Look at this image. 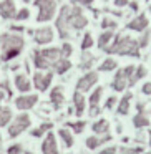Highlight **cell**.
Segmentation results:
<instances>
[{"instance_id": "cell-1", "label": "cell", "mask_w": 151, "mask_h": 154, "mask_svg": "<svg viewBox=\"0 0 151 154\" xmlns=\"http://www.w3.org/2000/svg\"><path fill=\"white\" fill-rule=\"evenodd\" d=\"M87 25H88V18L83 14L80 5H63L57 15V20H55L58 35L65 42L71 37L73 32L83 30Z\"/></svg>"}, {"instance_id": "cell-2", "label": "cell", "mask_w": 151, "mask_h": 154, "mask_svg": "<svg viewBox=\"0 0 151 154\" xmlns=\"http://www.w3.org/2000/svg\"><path fill=\"white\" fill-rule=\"evenodd\" d=\"M105 51L110 55H120V57H133L140 58V47L134 38L128 37V35H115L111 43L105 48Z\"/></svg>"}, {"instance_id": "cell-3", "label": "cell", "mask_w": 151, "mask_h": 154, "mask_svg": "<svg viewBox=\"0 0 151 154\" xmlns=\"http://www.w3.org/2000/svg\"><path fill=\"white\" fill-rule=\"evenodd\" d=\"M25 48V40L20 33H2L0 35V50H2V61H10L17 58Z\"/></svg>"}, {"instance_id": "cell-4", "label": "cell", "mask_w": 151, "mask_h": 154, "mask_svg": "<svg viewBox=\"0 0 151 154\" xmlns=\"http://www.w3.org/2000/svg\"><path fill=\"white\" fill-rule=\"evenodd\" d=\"M61 58L60 48L52 47V48H42V50H33L32 60L33 65L38 71H50L53 68V65Z\"/></svg>"}, {"instance_id": "cell-5", "label": "cell", "mask_w": 151, "mask_h": 154, "mask_svg": "<svg viewBox=\"0 0 151 154\" xmlns=\"http://www.w3.org/2000/svg\"><path fill=\"white\" fill-rule=\"evenodd\" d=\"M33 5L38 8V23H47L57 17V0H33Z\"/></svg>"}, {"instance_id": "cell-6", "label": "cell", "mask_w": 151, "mask_h": 154, "mask_svg": "<svg viewBox=\"0 0 151 154\" xmlns=\"http://www.w3.org/2000/svg\"><path fill=\"white\" fill-rule=\"evenodd\" d=\"M134 73V66L133 65H128L124 68H120L115 75L113 81H111V88L113 91H124L128 86H130V80Z\"/></svg>"}, {"instance_id": "cell-7", "label": "cell", "mask_w": 151, "mask_h": 154, "mask_svg": "<svg viewBox=\"0 0 151 154\" xmlns=\"http://www.w3.org/2000/svg\"><path fill=\"white\" fill-rule=\"evenodd\" d=\"M30 126H32V119H30V116H28L27 113L18 114V116L10 123V126H8V136H10V137H17V136H20V134L24 133V131H27Z\"/></svg>"}, {"instance_id": "cell-8", "label": "cell", "mask_w": 151, "mask_h": 154, "mask_svg": "<svg viewBox=\"0 0 151 154\" xmlns=\"http://www.w3.org/2000/svg\"><path fill=\"white\" fill-rule=\"evenodd\" d=\"M52 80H53V71H37L33 75V83H32V86H35L40 93H45L50 88Z\"/></svg>"}, {"instance_id": "cell-9", "label": "cell", "mask_w": 151, "mask_h": 154, "mask_svg": "<svg viewBox=\"0 0 151 154\" xmlns=\"http://www.w3.org/2000/svg\"><path fill=\"white\" fill-rule=\"evenodd\" d=\"M98 80H100V76H98L96 71H88V73H85L83 76L77 81V91L87 93V91H90L91 88L98 83Z\"/></svg>"}, {"instance_id": "cell-10", "label": "cell", "mask_w": 151, "mask_h": 154, "mask_svg": "<svg viewBox=\"0 0 151 154\" xmlns=\"http://www.w3.org/2000/svg\"><path fill=\"white\" fill-rule=\"evenodd\" d=\"M30 33L33 35V40L37 45H48V43L53 42V37H55L52 27H40V28H37V30L30 32Z\"/></svg>"}, {"instance_id": "cell-11", "label": "cell", "mask_w": 151, "mask_h": 154, "mask_svg": "<svg viewBox=\"0 0 151 154\" xmlns=\"http://www.w3.org/2000/svg\"><path fill=\"white\" fill-rule=\"evenodd\" d=\"M37 103H38V94H28L27 93V94H22V96L15 98V106L20 111L32 109Z\"/></svg>"}, {"instance_id": "cell-12", "label": "cell", "mask_w": 151, "mask_h": 154, "mask_svg": "<svg viewBox=\"0 0 151 154\" xmlns=\"http://www.w3.org/2000/svg\"><path fill=\"white\" fill-rule=\"evenodd\" d=\"M101 94H103V88L98 86L93 90V93L90 94L88 101H90V114L91 116H98L101 113V108H100V100H101Z\"/></svg>"}, {"instance_id": "cell-13", "label": "cell", "mask_w": 151, "mask_h": 154, "mask_svg": "<svg viewBox=\"0 0 151 154\" xmlns=\"http://www.w3.org/2000/svg\"><path fill=\"white\" fill-rule=\"evenodd\" d=\"M42 152L43 154H60L58 152V144H57V137L52 131H48L43 137L42 143Z\"/></svg>"}, {"instance_id": "cell-14", "label": "cell", "mask_w": 151, "mask_h": 154, "mask_svg": "<svg viewBox=\"0 0 151 154\" xmlns=\"http://www.w3.org/2000/svg\"><path fill=\"white\" fill-rule=\"evenodd\" d=\"M148 27H149V20H148V17L144 14L136 15V17L131 18L126 23V28L128 30H133V32H144Z\"/></svg>"}, {"instance_id": "cell-15", "label": "cell", "mask_w": 151, "mask_h": 154, "mask_svg": "<svg viewBox=\"0 0 151 154\" xmlns=\"http://www.w3.org/2000/svg\"><path fill=\"white\" fill-rule=\"evenodd\" d=\"M15 14H17V7L14 0H0V17L4 20H14Z\"/></svg>"}, {"instance_id": "cell-16", "label": "cell", "mask_w": 151, "mask_h": 154, "mask_svg": "<svg viewBox=\"0 0 151 154\" xmlns=\"http://www.w3.org/2000/svg\"><path fill=\"white\" fill-rule=\"evenodd\" d=\"M50 103L53 106L55 111H58L65 103V94H63V86H53V90L50 91Z\"/></svg>"}, {"instance_id": "cell-17", "label": "cell", "mask_w": 151, "mask_h": 154, "mask_svg": "<svg viewBox=\"0 0 151 154\" xmlns=\"http://www.w3.org/2000/svg\"><path fill=\"white\" fill-rule=\"evenodd\" d=\"M113 139V136H111L110 133H106V134H101V136H90V137H87V147L88 149H96V147H100V146H103V144H106V143H110V141Z\"/></svg>"}, {"instance_id": "cell-18", "label": "cell", "mask_w": 151, "mask_h": 154, "mask_svg": "<svg viewBox=\"0 0 151 154\" xmlns=\"http://www.w3.org/2000/svg\"><path fill=\"white\" fill-rule=\"evenodd\" d=\"M14 83H15V88H17L20 93H24V94H27L28 91L32 90L30 80H28V76H27V75H24V73H17V75H15Z\"/></svg>"}, {"instance_id": "cell-19", "label": "cell", "mask_w": 151, "mask_h": 154, "mask_svg": "<svg viewBox=\"0 0 151 154\" xmlns=\"http://www.w3.org/2000/svg\"><path fill=\"white\" fill-rule=\"evenodd\" d=\"M73 108H75V114H77L78 118H80L81 114L85 113V109H87V101H85L83 93H80V91H75L73 93Z\"/></svg>"}, {"instance_id": "cell-20", "label": "cell", "mask_w": 151, "mask_h": 154, "mask_svg": "<svg viewBox=\"0 0 151 154\" xmlns=\"http://www.w3.org/2000/svg\"><path fill=\"white\" fill-rule=\"evenodd\" d=\"M131 98H133V93H124L123 98L118 101V113L121 116H126L130 113V104H131Z\"/></svg>"}, {"instance_id": "cell-21", "label": "cell", "mask_w": 151, "mask_h": 154, "mask_svg": "<svg viewBox=\"0 0 151 154\" xmlns=\"http://www.w3.org/2000/svg\"><path fill=\"white\" fill-rule=\"evenodd\" d=\"M91 131H93V134H96V136L106 134L108 131H110V123H108L106 119H98L91 124Z\"/></svg>"}, {"instance_id": "cell-22", "label": "cell", "mask_w": 151, "mask_h": 154, "mask_svg": "<svg viewBox=\"0 0 151 154\" xmlns=\"http://www.w3.org/2000/svg\"><path fill=\"white\" fill-rule=\"evenodd\" d=\"M113 37H115V32L113 30H103V33L98 37V48H100V50H105V48L111 43Z\"/></svg>"}, {"instance_id": "cell-23", "label": "cell", "mask_w": 151, "mask_h": 154, "mask_svg": "<svg viewBox=\"0 0 151 154\" xmlns=\"http://www.w3.org/2000/svg\"><path fill=\"white\" fill-rule=\"evenodd\" d=\"M70 68H71V61L68 60V58H60V60L53 65V68H52V70H53L57 75H65L68 70H70Z\"/></svg>"}, {"instance_id": "cell-24", "label": "cell", "mask_w": 151, "mask_h": 154, "mask_svg": "<svg viewBox=\"0 0 151 154\" xmlns=\"http://www.w3.org/2000/svg\"><path fill=\"white\" fill-rule=\"evenodd\" d=\"M133 126L138 128V129L149 126V119H148V116L144 114V111H138V113L133 116Z\"/></svg>"}, {"instance_id": "cell-25", "label": "cell", "mask_w": 151, "mask_h": 154, "mask_svg": "<svg viewBox=\"0 0 151 154\" xmlns=\"http://www.w3.org/2000/svg\"><path fill=\"white\" fill-rule=\"evenodd\" d=\"M93 63H95V57H93V55L88 53V51H83L81 57H80V70L88 71L91 66H93Z\"/></svg>"}, {"instance_id": "cell-26", "label": "cell", "mask_w": 151, "mask_h": 154, "mask_svg": "<svg viewBox=\"0 0 151 154\" xmlns=\"http://www.w3.org/2000/svg\"><path fill=\"white\" fill-rule=\"evenodd\" d=\"M146 75H148L146 66H143V65H138V66H134V73H133V76H131V80H130V86H134V85H136L140 80H143Z\"/></svg>"}, {"instance_id": "cell-27", "label": "cell", "mask_w": 151, "mask_h": 154, "mask_svg": "<svg viewBox=\"0 0 151 154\" xmlns=\"http://www.w3.org/2000/svg\"><path fill=\"white\" fill-rule=\"evenodd\" d=\"M52 128H53V124H52V123H43V124H40L38 128L32 129L30 134H32L33 137H43L45 134L48 133V131H52Z\"/></svg>"}, {"instance_id": "cell-28", "label": "cell", "mask_w": 151, "mask_h": 154, "mask_svg": "<svg viewBox=\"0 0 151 154\" xmlns=\"http://www.w3.org/2000/svg\"><path fill=\"white\" fill-rule=\"evenodd\" d=\"M12 121V109L8 106H0V128L7 126Z\"/></svg>"}, {"instance_id": "cell-29", "label": "cell", "mask_w": 151, "mask_h": 154, "mask_svg": "<svg viewBox=\"0 0 151 154\" xmlns=\"http://www.w3.org/2000/svg\"><path fill=\"white\" fill-rule=\"evenodd\" d=\"M58 136L61 137V141H63L65 147H71L73 146V134L70 133V129H67V128H61L60 131H58Z\"/></svg>"}, {"instance_id": "cell-30", "label": "cell", "mask_w": 151, "mask_h": 154, "mask_svg": "<svg viewBox=\"0 0 151 154\" xmlns=\"http://www.w3.org/2000/svg\"><path fill=\"white\" fill-rule=\"evenodd\" d=\"M118 68V61L115 60V58H106V60H103L101 61V65L98 66V70L100 71H113V70H116Z\"/></svg>"}, {"instance_id": "cell-31", "label": "cell", "mask_w": 151, "mask_h": 154, "mask_svg": "<svg viewBox=\"0 0 151 154\" xmlns=\"http://www.w3.org/2000/svg\"><path fill=\"white\" fill-rule=\"evenodd\" d=\"M67 126L70 128L73 133L81 134V133L85 131V126H87V123H85V121H70V123H67Z\"/></svg>"}, {"instance_id": "cell-32", "label": "cell", "mask_w": 151, "mask_h": 154, "mask_svg": "<svg viewBox=\"0 0 151 154\" xmlns=\"http://www.w3.org/2000/svg\"><path fill=\"white\" fill-rule=\"evenodd\" d=\"M80 47H81V50H83V51H88L91 47H93V35H91L90 32H87V33L83 35Z\"/></svg>"}, {"instance_id": "cell-33", "label": "cell", "mask_w": 151, "mask_h": 154, "mask_svg": "<svg viewBox=\"0 0 151 154\" xmlns=\"http://www.w3.org/2000/svg\"><path fill=\"white\" fill-rule=\"evenodd\" d=\"M101 28H103V30H116L118 23L115 20H111V18H108V17H103L101 18Z\"/></svg>"}, {"instance_id": "cell-34", "label": "cell", "mask_w": 151, "mask_h": 154, "mask_svg": "<svg viewBox=\"0 0 151 154\" xmlns=\"http://www.w3.org/2000/svg\"><path fill=\"white\" fill-rule=\"evenodd\" d=\"M71 53H73V47H71V43L63 42V45L60 47V55H61V58H70Z\"/></svg>"}, {"instance_id": "cell-35", "label": "cell", "mask_w": 151, "mask_h": 154, "mask_svg": "<svg viewBox=\"0 0 151 154\" xmlns=\"http://www.w3.org/2000/svg\"><path fill=\"white\" fill-rule=\"evenodd\" d=\"M28 18H30V10H28V8H20V10H17L14 20L24 22V20H28Z\"/></svg>"}, {"instance_id": "cell-36", "label": "cell", "mask_w": 151, "mask_h": 154, "mask_svg": "<svg viewBox=\"0 0 151 154\" xmlns=\"http://www.w3.org/2000/svg\"><path fill=\"white\" fill-rule=\"evenodd\" d=\"M143 152L141 147H120V154H140Z\"/></svg>"}, {"instance_id": "cell-37", "label": "cell", "mask_w": 151, "mask_h": 154, "mask_svg": "<svg viewBox=\"0 0 151 154\" xmlns=\"http://www.w3.org/2000/svg\"><path fill=\"white\" fill-rule=\"evenodd\" d=\"M136 42H138V47H140V50H141V48H144L148 43H149V33H148V32H146V33H143V35H141V38H138Z\"/></svg>"}, {"instance_id": "cell-38", "label": "cell", "mask_w": 151, "mask_h": 154, "mask_svg": "<svg viewBox=\"0 0 151 154\" xmlns=\"http://www.w3.org/2000/svg\"><path fill=\"white\" fill-rule=\"evenodd\" d=\"M0 90L5 93V96H8V98L12 96V90H10V85H8V80H4L0 83Z\"/></svg>"}, {"instance_id": "cell-39", "label": "cell", "mask_w": 151, "mask_h": 154, "mask_svg": "<svg viewBox=\"0 0 151 154\" xmlns=\"http://www.w3.org/2000/svg\"><path fill=\"white\" fill-rule=\"evenodd\" d=\"M22 152V144H12L7 149V154H20Z\"/></svg>"}, {"instance_id": "cell-40", "label": "cell", "mask_w": 151, "mask_h": 154, "mask_svg": "<svg viewBox=\"0 0 151 154\" xmlns=\"http://www.w3.org/2000/svg\"><path fill=\"white\" fill-rule=\"evenodd\" d=\"M116 101H118L116 96H110V98L106 100V103H105V108H106V109H113L115 104H116Z\"/></svg>"}, {"instance_id": "cell-41", "label": "cell", "mask_w": 151, "mask_h": 154, "mask_svg": "<svg viewBox=\"0 0 151 154\" xmlns=\"http://www.w3.org/2000/svg\"><path fill=\"white\" fill-rule=\"evenodd\" d=\"M113 4H115L116 8H123V7H128L130 0H113Z\"/></svg>"}, {"instance_id": "cell-42", "label": "cell", "mask_w": 151, "mask_h": 154, "mask_svg": "<svg viewBox=\"0 0 151 154\" xmlns=\"http://www.w3.org/2000/svg\"><path fill=\"white\" fill-rule=\"evenodd\" d=\"M116 151H118V149H116L115 146H110V147H105V149H101L98 154H116Z\"/></svg>"}, {"instance_id": "cell-43", "label": "cell", "mask_w": 151, "mask_h": 154, "mask_svg": "<svg viewBox=\"0 0 151 154\" xmlns=\"http://www.w3.org/2000/svg\"><path fill=\"white\" fill-rule=\"evenodd\" d=\"M141 93L146 94V96H149L151 94V83H144L143 86H141Z\"/></svg>"}, {"instance_id": "cell-44", "label": "cell", "mask_w": 151, "mask_h": 154, "mask_svg": "<svg viewBox=\"0 0 151 154\" xmlns=\"http://www.w3.org/2000/svg\"><path fill=\"white\" fill-rule=\"evenodd\" d=\"M71 2H73V5H91L93 4V0H71Z\"/></svg>"}, {"instance_id": "cell-45", "label": "cell", "mask_w": 151, "mask_h": 154, "mask_svg": "<svg viewBox=\"0 0 151 154\" xmlns=\"http://www.w3.org/2000/svg\"><path fill=\"white\" fill-rule=\"evenodd\" d=\"M10 32L12 33H22V32H24V27H22V25H10Z\"/></svg>"}, {"instance_id": "cell-46", "label": "cell", "mask_w": 151, "mask_h": 154, "mask_svg": "<svg viewBox=\"0 0 151 154\" xmlns=\"http://www.w3.org/2000/svg\"><path fill=\"white\" fill-rule=\"evenodd\" d=\"M128 7H130L133 12H138V8H140V7H138V2H130V4H128Z\"/></svg>"}, {"instance_id": "cell-47", "label": "cell", "mask_w": 151, "mask_h": 154, "mask_svg": "<svg viewBox=\"0 0 151 154\" xmlns=\"http://www.w3.org/2000/svg\"><path fill=\"white\" fill-rule=\"evenodd\" d=\"M5 100V93H4V91H2V90H0V103H2V101H4Z\"/></svg>"}, {"instance_id": "cell-48", "label": "cell", "mask_w": 151, "mask_h": 154, "mask_svg": "<svg viewBox=\"0 0 151 154\" xmlns=\"http://www.w3.org/2000/svg\"><path fill=\"white\" fill-rule=\"evenodd\" d=\"M148 133H149V146H151V129L148 131Z\"/></svg>"}, {"instance_id": "cell-49", "label": "cell", "mask_w": 151, "mask_h": 154, "mask_svg": "<svg viewBox=\"0 0 151 154\" xmlns=\"http://www.w3.org/2000/svg\"><path fill=\"white\" fill-rule=\"evenodd\" d=\"M0 144H2V134H0Z\"/></svg>"}, {"instance_id": "cell-50", "label": "cell", "mask_w": 151, "mask_h": 154, "mask_svg": "<svg viewBox=\"0 0 151 154\" xmlns=\"http://www.w3.org/2000/svg\"><path fill=\"white\" fill-rule=\"evenodd\" d=\"M25 154H32V152H30V151H27V152H25Z\"/></svg>"}, {"instance_id": "cell-51", "label": "cell", "mask_w": 151, "mask_h": 154, "mask_svg": "<svg viewBox=\"0 0 151 154\" xmlns=\"http://www.w3.org/2000/svg\"><path fill=\"white\" fill-rule=\"evenodd\" d=\"M149 14H151V4H149Z\"/></svg>"}, {"instance_id": "cell-52", "label": "cell", "mask_w": 151, "mask_h": 154, "mask_svg": "<svg viewBox=\"0 0 151 154\" xmlns=\"http://www.w3.org/2000/svg\"><path fill=\"white\" fill-rule=\"evenodd\" d=\"M24 2H30V0H24Z\"/></svg>"}, {"instance_id": "cell-53", "label": "cell", "mask_w": 151, "mask_h": 154, "mask_svg": "<svg viewBox=\"0 0 151 154\" xmlns=\"http://www.w3.org/2000/svg\"><path fill=\"white\" fill-rule=\"evenodd\" d=\"M144 154H151V152H144Z\"/></svg>"}, {"instance_id": "cell-54", "label": "cell", "mask_w": 151, "mask_h": 154, "mask_svg": "<svg viewBox=\"0 0 151 154\" xmlns=\"http://www.w3.org/2000/svg\"><path fill=\"white\" fill-rule=\"evenodd\" d=\"M146 2H149V0H146Z\"/></svg>"}]
</instances>
